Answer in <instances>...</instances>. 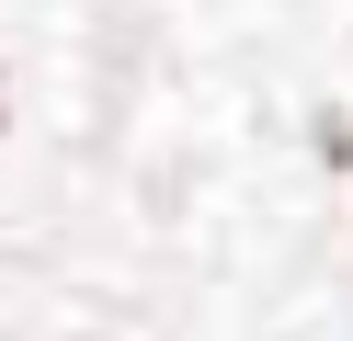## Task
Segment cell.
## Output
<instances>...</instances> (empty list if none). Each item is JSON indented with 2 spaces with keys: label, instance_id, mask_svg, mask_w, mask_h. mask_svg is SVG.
Returning <instances> with one entry per match:
<instances>
[]
</instances>
